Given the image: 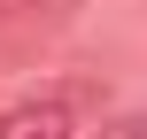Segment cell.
<instances>
[{"label":"cell","mask_w":147,"mask_h":139,"mask_svg":"<svg viewBox=\"0 0 147 139\" xmlns=\"http://www.w3.org/2000/svg\"><path fill=\"white\" fill-rule=\"evenodd\" d=\"M93 139H147V116H124V124H109V132H93Z\"/></svg>","instance_id":"2"},{"label":"cell","mask_w":147,"mask_h":139,"mask_svg":"<svg viewBox=\"0 0 147 139\" xmlns=\"http://www.w3.org/2000/svg\"><path fill=\"white\" fill-rule=\"evenodd\" d=\"M0 139H93V93L85 85H54L31 93L0 116Z\"/></svg>","instance_id":"1"}]
</instances>
